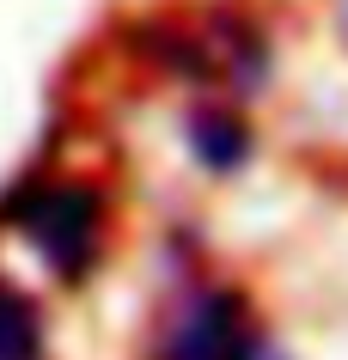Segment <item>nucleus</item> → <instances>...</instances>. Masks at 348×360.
I'll return each instance as SVG.
<instances>
[{
    "mask_svg": "<svg viewBox=\"0 0 348 360\" xmlns=\"http://www.w3.org/2000/svg\"><path fill=\"white\" fill-rule=\"evenodd\" d=\"M98 220H104L98 190H86L74 177H43L13 195V226L31 238V250L61 281H79L86 263L98 257Z\"/></svg>",
    "mask_w": 348,
    "mask_h": 360,
    "instance_id": "nucleus-1",
    "label": "nucleus"
},
{
    "mask_svg": "<svg viewBox=\"0 0 348 360\" xmlns=\"http://www.w3.org/2000/svg\"><path fill=\"white\" fill-rule=\"evenodd\" d=\"M159 360H281L232 287H195L165 323Z\"/></svg>",
    "mask_w": 348,
    "mask_h": 360,
    "instance_id": "nucleus-2",
    "label": "nucleus"
},
{
    "mask_svg": "<svg viewBox=\"0 0 348 360\" xmlns=\"http://www.w3.org/2000/svg\"><path fill=\"white\" fill-rule=\"evenodd\" d=\"M183 141H190L195 165L214 171V177H226V171H238L245 159H251V129H245V116L226 110V104H202V110H190Z\"/></svg>",
    "mask_w": 348,
    "mask_h": 360,
    "instance_id": "nucleus-3",
    "label": "nucleus"
},
{
    "mask_svg": "<svg viewBox=\"0 0 348 360\" xmlns=\"http://www.w3.org/2000/svg\"><path fill=\"white\" fill-rule=\"evenodd\" d=\"M0 360H43V323L37 305L0 281Z\"/></svg>",
    "mask_w": 348,
    "mask_h": 360,
    "instance_id": "nucleus-4",
    "label": "nucleus"
}]
</instances>
